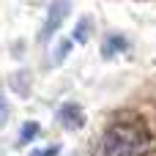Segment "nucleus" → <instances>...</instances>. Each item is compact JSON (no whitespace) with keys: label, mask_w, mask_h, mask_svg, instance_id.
Segmentation results:
<instances>
[{"label":"nucleus","mask_w":156,"mask_h":156,"mask_svg":"<svg viewBox=\"0 0 156 156\" xmlns=\"http://www.w3.org/2000/svg\"><path fill=\"white\" fill-rule=\"evenodd\" d=\"M123 47H126V41H123L121 36H112L110 41H104V49H101V52H104V58H112V55H115L118 49H123Z\"/></svg>","instance_id":"nucleus-3"},{"label":"nucleus","mask_w":156,"mask_h":156,"mask_svg":"<svg viewBox=\"0 0 156 156\" xmlns=\"http://www.w3.org/2000/svg\"><path fill=\"white\" fill-rule=\"evenodd\" d=\"M148 151H151L148 129L140 121L123 118L110 123L99 134L93 156H148Z\"/></svg>","instance_id":"nucleus-1"},{"label":"nucleus","mask_w":156,"mask_h":156,"mask_svg":"<svg viewBox=\"0 0 156 156\" xmlns=\"http://www.w3.org/2000/svg\"><path fill=\"white\" fill-rule=\"evenodd\" d=\"M66 14H69V0H52L49 11H47V19H44V27H41V41H49L63 27Z\"/></svg>","instance_id":"nucleus-2"},{"label":"nucleus","mask_w":156,"mask_h":156,"mask_svg":"<svg viewBox=\"0 0 156 156\" xmlns=\"http://www.w3.org/2000/svg\"><path fill=\"white\" fill-rule=\"evenodd\" d=\"M36 134H38V126H36L33 121H27V123H25V129H22V134H19V145L30 143V140H33Z\"/></svg>","instance_id":"nucleus-5"},{"label":"nucleus","mask_w":156,"mask_h":156,"mask_svg":"<svg viewBox=\"0 0 156 156\" xmlns=\"http://www.w3.org/2000/svg\"><path fill=\"white\" fill-rule=\"evenodd\" d=\"M69 47H71V41H63V44L58 47V52H55V55H58V60H60L63 55H69Z\"/></svg>","instance_id":"nucleus-7"},{"label":"nucleus","mask_w":156,"mask_h":156,"mask_svg":"<svg viewBox=\"0 0 156 156\" xmlns=\"http://www.w3.org/2000/svg\"><path fill=\"white\" fill-rule=\"evenodd\" d=\"M88 33H90V22L88 19H80L77 22V30H74V41H88Z\"/></svg>","instance_id":"nucleus-6"},{"label":"nucleus","mask_w":156,"mask_h":156,"mask_svg":"<svg viewBox=\"0 0 156 156\" xmlns=\"http://www.w3.org/2000/svg\"><path fill=\"white\" fill-rule=\"evenodd\" d=\"M3 118H5V101L0 99V121H3Z\"/></svg>","instance_id":"nucleus-8"},{"label":"nucleus","mask_w":156,"mask_h":156,"mask_svg":"<svg viewBox=\"0 0 156 156\" xmlns=\"http://www.w3.org/2000/svg\"><path fill=\"white\" fill-rule=\"evenodd\" d=\"M60 121H71V129H77L82 118H80V110L69 104V107H63V110H60Z\"/></svg>","instance_id":"nucleus-4"}]
</instances>
